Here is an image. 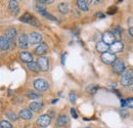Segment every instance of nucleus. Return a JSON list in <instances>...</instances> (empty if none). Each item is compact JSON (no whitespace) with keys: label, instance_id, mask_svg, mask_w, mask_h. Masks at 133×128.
Segmentation results:
<instances>
[{"label":"nucleus","instance_id":"obj_37","mask_svg":"<svg viewBox=\"0 0 133 128\" xmlns=\"http://www.w3.org/2000/svg\"><path fill=\"white\" fill-rule=\"evenodd\" d=\"M95 16H97V17H100V18H102V17H104V15L103 14H101V12H97Z\"/></svg>","mask_w":133,"mask_h":128},{"label":"nucleus","instance_id":"obj_17","mask_svg":"<svg viewBox=\"0 0 133 128\" xmlns=\"http://www.w3.org/2000/svg\"><path fill=\"white\" fill-rule=\"evenodd\" d=\"M43 107V103L42 101H33L30 104V110H32L33 112H38L42 109Z\"/></svg>","mask_w":133,"mask_h":128},{"label":"nucleus","instance_id":"obj_11","mask_svg":"<svg viewBox=\"0 0 133 128\" xmlns=\"http://www.w3.org/2000/svg\"><path fill=\"white\" fill-rule=\"evenodd\" d=\"M19 59H21L22 62L27 63V64L33 62V55H32L29 51H23V52H21V54H19Z\"/></svg>","mask_w":133,"mask_h":128},{"label":"nucleus","instance_id":"obj_26","mask_svg":"<svg viewBox=\"0 0 133 128\" xmlns=\"http://www.w3.org/2000/svg\"><path fill=\"white\" fill-rule=\"evenodd\" d=\"M6 117H7L9 120H11V121H17V115H16L15 113H12V112H7V113H6Z\"/></svg>","mask_w":133,"mask_h":128},{"label":"nucleus","instance_id":"obj_23","mask_svg":"<svg viewBox=\"0 0 133 128\" xmlns=\"http://www.w3.org/2000/svg\"><path fill=\"white\" fill-rule=\"evenodd\" d=\"M8 8H9V10H11V12H12L14 10H16L17 8H18V3H17V1H16V0L9 1V2H8Z\"/></svg>","mask_w":133,"mask_h":128},{"label":"nucleus","instance_id":"obj_30","mask_svg":"<svg viewBox=\"0 0 133 128\" xmlns=\"http://www.w3.org/2000/svg\"><path fill=\"white\" fill-rule=\"evenodd\" d=\"M69 99H70V101H71L72 104H75V103H76V99H77L76 93H75V92H71L70 95H69Z\"/></svg>","mask_w":133,"mask_h":128},{"label":"nucleus","instance_id":"obj_41","mask_svg":"<svg viewBox=\"0 0 133 128\" xmlns=\"http://www.w3.org/2000/svg\"><path fill=\"white\" fill-rule=\"evenodd\" d=\"M85 128H90V127H85Z\"/></svg>","mask_w":133,"mask_h":128},{"label":"nucleus","instance_id":"obj_19","mask_svg":"<svg viewBox=\"0 0 133 128\" xmlns=\"http://www.w3.org/2000/svg\"><path fill=\"white\" fill-rule=\"evenodd\" d=\"M58 11L63 15H66L69 12V5L66 2H62L58 4Z\"/></svg>","mask_w":133,"mask_h":128},{"label":"nucleus","instance_id":"obj_10","mask_svg":"<svg viewBox=\"0 0 133 128\" xmlns=\"http://www.w3.org/2000/svg\"><path fill=\"white\" fill-rule=\"evenodd\" d=\"M18 45L22 49H27L29 46V41H28V37L26 34H21V36L18 37Z\"/></svg>","mask_w":133,"mask_h":128},{"label":"nucleus","instance_id":"obj_33","mask_svg":"<svg viewBox=\"0 0 133 128\" xmlns=\"http://www.w3.org/2000/svg\"><path fill=\"white\" fill-rule=\"evenodd\" d=\"M97 89H98L97 86H92V89H90V92H91L92 94H94V93L97 91Z\"/></svg>","mask_w":133,"mask_h":128},{"label":"nucleus","instance_id":"obj_40","mask_svg":"<svg viewBox=\"0 0 133 128\" xmlns=\"http://www.w3.org/2000/svg\"><path fill=\"white\" fill-rule=\"evenodd\" d=\"M55 103H57V99H54V100L51 101V104H55Z\"/></svg>","mask_w":133,"mask_h":128},{"label":"nucleus","instance_id":"obj_7","mask_svg":"<svg viewBox=\"0 0 133 128\" xmlns=\"http://www.w3.org/2000/svg\"><path fill=\"white\" fill-rule=\"evenodd\" d=\"M37 65L39 67V69L43 72H46L48 69H49V62H48V59L44 57V56H40L38 60H37Z\"/></svg>","mask_w":133,"mask_h":128},{"label":"nucleus","instance_id":"obj_38","mask_svg":"<svg viewBox=\"0 0 133 128\" xmlns=\"http://www.w3.org/2000/svg\"><path fill=\"white\" fill-rule=\"evenodd\" d=\"M129 34L131 35L133 37V27H131V28H129Z\"/></svg>","mask_w":133,"mask_h":128},{"label":"nucleus","instance_id":"obj_9","mask_svg":"<svg viewBox=\"0 0 133 128\" xmlns=\"http://www.w3.org/2000/svg\"><path fill=\"white\" fill-rule=\"evenodd\" d=\"M123 48H124V44H123V42H121V41H115L113 44H111L110 46H109V49L111 50V52L112 53H119V52H121L122 50H123Z\"/></svg>","mask_w":133,"mask_h":128},{"label":"nucleus","instance_id":"obj_4","mask_svg":"<svg viewBox=\"0 0 133 128\" xmlns=\"http://www.w3.org/2000/svg\"><path fill=\"white\" fill-rule=\"evenodd\" d=\"M100 59H101L102 63L105 65H112L117 60L116 54H114L112 52H108V51L104 52V53H102L101 56H100Z\"/></svg>","mask_w":133,"mask_h":128},{"label":"nucleus","instance_id":"obj_1","mask_svg":"<svg viewBox=\"0 0 133 128\" xmlns=\"http://www.w3.org/2000/svg\"><path fill=\"white\" fill-rule=\"evenodd\" d=\"M133 82V70L132 69H127L125 70V72L122 74L121 77V84L124 87L129 86Z\"/></svg>","mask_w":133,"mask_h":128},{"label":"nucleus","instance_id":"obj_18","mask_svg":"<svg viewBox=\"0 0 133 128\" xmlns=\"http://www.w3.org/2000/svg\"><path fill=\"white\" fill-rule=\"evenodd\" d=\"M96 50L98 52H101V53H104L109 50V45H107L105 43H103L102 41H99L96 43Z\"/></svg>","mask_w":133,"mask_h":128},{"label":"nucleus","instance_id":"obj_31","mask_svg":"<svg viewBox=\"0 0 133 128\" xmlns=\"http://www.w3.org/2000/svg\"><path fill=\"white\" fill-rule=\"evenodd\" d=\"M116 12H117V7H114V6L110 7L109 10H108V15H114Z\"/></svg>","mask_w":133,"mask_h":128},{"label":"nucleus","instance_id":"obj_12","mask_svg":"<svg viewBox=\"0 0 133 128\" xmlns=\"http://www.w3.org/2000/svg\"><path fill=\"white\" fill-rule=\"evenodd\" d=\"M47 50H48L47 45L44 42H42V43H40L37 47L35 48V53L37 55H43V54H45L47 52Z\"/></svg>","mask_w":133,"mask_h":128},{"label":"nucleus","instance_id":"obj_3","mask_svg":"<svg viewBox=\"0 0 133 128\" xmlns=\"http://www.w3.org/2000/svg\"><path fill=\"white\" fill-rule=\"evenodd\" d=\"M112 68H113V71L116 73V74H122L125 72L126 70V67L123 61L121 60H116L113 64H112Z\"/></svg>","mask_w":133,"mask_h":128},{"label":"nucleus","instance_id":"obj_34","mask_svg":"<svg viewBox=\"0 0 133 128\" xmlns=\"http://www.w3.org/2000/svg\"><path fill=\"white\" fill-rule=\"evenodd\" d=\"M66 56V53H64V54H63V56H62V64H63V65H65Z\"/></svg>","mask_w":133,"mask_h":128},{"label":"nucleus","instance_id":"obj_27","mask_svg":"<svg viewBox=\"0 0 133 128\" xmlns=\"http://www.w3.org/2000/svg\"><path fill=\"white\" fill-rule=\"evenodd\" d=\"M29 24H30V25H32V26H35V27H40V26H41L40 22H39L35 16L32 17V20L30 21V23H29Z\"/></svg>","mask_w":133,"mask_h":128},{"label":"nucleus","instance_id":"obj_20","mask_svg":"<svg viewBox=\"0 0 133 128\" xmlns=\"http://www.w3.org/2000/svg\"><path fill=\"white\" fill-rule=\"evenodd\" d=\"M77 5H78V7H79L82 11H87V10H88V2H87V1L78 0V1H77Z\"/></svg>","mask_w":133,"mask_h":128},{"label":"nucleus","instance_id":"obj_2","mask_svg":"<svg viewBox=\"0 0 133 128\" xmlns=\"http://www.w3.org/2000/svg\"><path fill=\"white\" fill-rule=\"evenodd\" d=\"M33 85L35 89L38 90V91H45V90L48 89V86H49L48 82L45 81L44 79H36L34 81Z\"/></svg>","mask_w":133,"mask_h":128},{"label":"nucleus","instance_id":"obj_35","mask_svg":"<svg viewBox=\"0 0 133 128\" xmlns=\"http://www.w3.org/2000/svg\"><path fill=\"white\" fill-rule=\"evenodd\" d=\"M128 25L130 26V28L133 27V17H130V18H129V21H128Z\"/></svg>","mask_w":133,"mask_h":128},{"label":"nucleus","instance_id":"obj_8","mask_svg":"<svg viewBox=\"0 0 133 128\" xmlns=\"http://www.w3.org/2000/svg\"><path fill=\"white\" fill-rule=\"evenodd\" d=\"M27 37H28V41H29L30 44H37V43H39V42L41 41V39H42L41 34L37 32L30 33L29 35H27Z\"/></svg>","mask_w":133,"mask_h":128},{"label":"nucleus","instance_id":"obj_32","mask_svg":"<svg viewBox=\"0 0 133 128\" xmlns=\"http://www.w3.org/2000/svg\"><path fill=\"white\" fill-rule=\"evenodd\" d=\"M71 115H72V117H73L74 119H77V118H78V114L76 113V110H75L74 108L71 109Z\"/></svg>","mask_w":133,"mask_h":128},{"label":"nucleus","instance_id":"obj_5","mask_svg":"<svg viewBox=\"0 0 133 128\" xmlns=\"http://www.w3.org/2000/svg\"><path fill=\"white\" fill-rule=\"evenodd\" d=\"M50 122H51V117H50L48 114H44V115H41L38 120H37V124L40 126V127H47L49 126Z\"/></svg>","mask_w":133,"mask_h":128},{"label":"nucleus","instance_id":"obj_15","mask_svg":"<svg viewBox=\"0 0 133 128\" xmlns=\"http://www.w3.org/2000/svg\"><path fill=\"white\" fill-rule=\"evenodd\" d=\"M18 116H19L22 119H24V120H31L32 117H33V114H32V112H31L30 110L24 109V110H22V111L19 112Z\"/></svg>","mask_w":133,"mask_h":128},{"label":"nucleus","instance_id":"obj_21","mask_svg":"<svg viewBox=\"0 0 133 128\" xmlns=\"http://www.w3.org/2000/svg\"><path fill=\"white\" fill-rule=\"evenodd\" d=\"M27 67L32 72H39L40 71V69H39V67H38V65H37L36 62H31V63L27 64Z\"/></svg>","mask_w":133,"mask_h":128},{"label":"nucleus","instance_id":"obj_22","mask_svg":"<svg viewBox=\"0 0 133 128\" xmlns=\"http://www.w3.org/2000/svg\"><path fill=\"white\" fill-rule=\"evenodd\" d=\"M34 16H32L31 14H29V12H26L25 15H23V16H21V22H23V23H27V24H29L30 23V21L32 20V17Z\"/></svg>","mask_w":133,"mask_h":128},{"label":"nucleus","instance_id":"obj_28","mask_svg":"<svg viewBox=\"0 0 133 128\" xmlns=\"http://www.w3.org/2000/svg\"><path fill=\"white\" fill-rule=\"evenodd\" d=\"M27 96H28L29 98H31V99H37V98H39V97H40V94L30 91V92H28V93H27Z\"/></svg>","mask_w":133,"mask_h":128},{"label":"nucleus","instance_id":"obj_25","mask_svg":"<svg viewBox=\"0 0 133 128\" xmlns=\"http://www.w3.org/2000/svg\"><path fill=\"white\" fill-rule=\"evenodd\" d=\"M41 15L44 16V17H46V18L50 20V21H56V20H57L55 16H52V15H50V14H48L47 11H43V12H41Z\"/></svg>","mask_w":133,"mask_h":128},{"label":"nucleus","instance_id":"obj_39","mask_svg":"<svg viewBox=\"0 0 133 128\" xmlns=\"http://www.w3.org/2000/svg\"><path fill=\"white\" fill-rule=\"evenodd\" d=\"M121 115H123V116H127V113L125 112V111H121Z\"/></svg>","mask_w":133,"mask_h":128},{"label":"nucleus","instance_id":"obj_13","mask_svg":"<svg viewBox=\"0 0 133 128\" xmlns=\"http://www.w3.org/2000/svg\"><path fill=\"white\" fill-rule=\"evenodd\" d=\"M10 43H11V41H9L5 36L0 37V48L2 50H7L10 47Z\"/></svg>","mask_w":133,"mask_h":128},{"label":"nucleus","instance_id":"obj_36","mask_svg":"<svg viewBox=\"0 0 133 128\" xmlns=\"http://www.w3.org/2000/svg\"><path fill=\"white\" fill-rule=\"evenodd\" d=\"M127 104H128V103H127L125 99H122V100H121V106H122V107H125Z\"/></svg>","mask_w":133,"mask_h":128},{"label":"nucleus","instance_id":"obj_6","mask_svg":"<svg viewBox=\"0 0 133 128\" xmlns=\"http://www.w3.org/2000/svg\"><path fill=\"white\" fill-rule=\"evenodd\" d=\"M115 41H116V38H115V36L113 35V33L111 31H107V32L103 33V35H102V42L103 43H105L107 45L110 46Z\"/></svg>","mask_w":133,"mask_h":128},{"label":"nucleus","instance_id":"obj_14","mask_svg":"<svg viewBox=\"0 0 133 128\" xmlns=\"http://www.w3.org/2000/svg\"><path fill=\"white\" fill-rule=\"evenodd\" d=\"M68 122H69L68 116L65 115V114H62V115L58 116V118H57V120H56V125H57L58 127H63V126L66 125Z\"/></svg>","mask_w":133,"mask_h":128},{"label":"nucleus","instance_id":"obj_16","mask_svg":"<svg viewBox=\"0 0 133 128\" xmlns=\"http://www.w3.org/2000/svg\"><path fill=\"white\" fill-rule=\"evenodd\" d=\"M9 41H14L15 38L17 37V30L14 29V28H10V29H7L5 31V35H4Z\"/></svg>","mask_w":133,"mask_h":128},{"label":"nucleus","instance_id":"obj_29","mask_svg":"<svg viewBox=\"0 0 133 128\" xmlns=\"http://www.w3.org/2000/svg\"><path fill=\"white\" fill-rule=\"evenodd\" d=\"M113 35L115 36V38H119L120 36H121V29H120V27H116L114 30H113Z\"/></svg>","mask_w":133,"mask_h":128},{"label":"nucleus","instance_id":"obj_24","mask_svg":"<svg viewBox=\"0 0 133 128\" xmlns=\"http://www.w3.org/2000/svg\"><path fill=\"white\" fill-rule=\"evenodd\" d=\"M0 128H12V125L6 120H2L0 122Z\"/></svg>","mask_w":133,"mask_h":128}]
</instances>
